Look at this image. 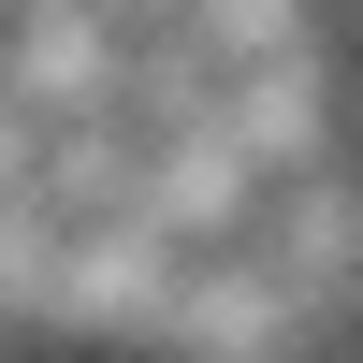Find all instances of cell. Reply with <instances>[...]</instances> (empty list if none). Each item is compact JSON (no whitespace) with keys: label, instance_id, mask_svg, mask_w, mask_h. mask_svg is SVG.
Listing matches in <instances>:
<instances>
[{"label":"cell","instance_id":"obj_4","mask_svg":"<svg viewBox=\"0 0 363 363\" xmlns=\"http://www.w3.org/2000/svg\"><path fill=\"white\" fill-rule=\"evenodd\" d=\"M335 29H349V44H363V0H335Z\"/></svg>","mask_w":363,"mask_h":363},{"label":"cell","instance_id":"obj_1","mask_svg":"<svg viewBox=\"0 0 363 363\" xmlns=\"http://www.w3.org/2000/svg\"><path fill=\"white\" fill-rule=\"evenodd\" d=\"M335 116H349V160H363V44H349V73H335Z\"/></svg>","mask_w":363,"mask_h":363},{"label":"cell","instance_id":"obj_3","mask_svg":"<svg viewBox=\"0 0 363 363\" xmlns=\"http://www.w3.org/2000/svg\"><path fill=\"white\" fill-rule=\"evenodd\" d=\"M306 363H363V349H349V335H320V349H306Z\"/></svg>","mask_w":363,"mask_h":363},{"label":"cell","instance_id":"obj_5","mask_svg":"<svg viewBox=\"0 0 363 363\" xmlns=\"http://www.w3.org/2000/svg\"><path fill=\"white\" fill-rule=\"evenodd\" d=\"M349 189H363V160H349Z\"/></svg>","mask_w":363,"mask_h":363},{"label":"cell","instance_id":"obj_2","mask_svg":"<svg viewBox=\"0 0 363 363\" xmlns=\"http://www.w3.org/2000/svg\"><path fill=\"white\" fill-rule=\"evenodd\" d=\"M335 335H349V349H363V277H349V306H335Z\"/></svg>","mask_w":363,"mask_h":363}]
</instances>
